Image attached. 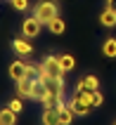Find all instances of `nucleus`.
Segmentation results:
<instances>
[{"instance_id":"9b49d317","label":"nucleus","mask_w":116,"mask_h":125,"mask_svg":"<svg viewBox=\"0 0 116 125\" xmlns=\"http://www.w3.org/2000/svg\"><path fill=\"white\" fill-rule=\"evenodd\" d=\"M100 24H102L104 28H116V12L104 7L102 12H100Z\"/></svg>"},{"instance_id":"2eb2a0df","label":"nucleus","mask_w":116,"mask_h":125,"mask_svg":"<svg viewBox=\"0 0 116 125\" xmlns=\"http://www.w3.org/2000/svg\"><path fill=\"white\" fill-rule=\"evenodd\" d=\"M59 64H62V69H64V71H74L76 69L74 54H59Z\"/></svg>"},{"instance_id":"f257e3e1","label":"nucleus","mask_w":116,"mask_h":125,"mask_svg":"<svg viewBox=\"0 0 116 125\" xmlns=\"http://www.w3.org/2000/svg\"><path fill=\"white\" fill-rule=\"evenodd\" d=\"M95 92V90H92ZM92 92L88 90H74L71 94V109L76 111V116H90L92 109H95V99H92Z\"/></svg>"},{"instance_id":"20e7f679","label":"nucleus","mask_w":116,"mask_h":125,"mask_svg":"<svg viewBox=\"0 0 116 125\" xmlns=\"http://www.w3.org/2000/svg\"><path fill=\"white\" fill-rule=\"evenodd\" d=\"M40 31H43V24L36 19L33 14L21 21V33L26 35V38H36V35H40Z\"/></svg>"},{"instance_id":"f8f14e48","label":"nucleus","mask_w":116,"mask_h":125,"mask_svg":"<svg viewBox=\"0 0 116 125\" xmlns=\"http://www.w3.org/2000/svg\"><path fill=\"white\" fill-rule=\"evenodd\" d=\"M64 28H66V24H64V19H62L59 14H57L55 19L48 24V31H50L52 35H62V33H64Z\"/></svg>"},{"instance_id":"6e6552de","label":"nucleus","mask_w":116,"mask_h":125,"mask_svg":"<svg viewBox=\"0 0 116 125\" xmlns=\"http://www.w3.org/2000/svg\"><path fill=\"white\" fill-rule=\"evenodd\" d=\"M57 113H59V123H62V125H71V123H74V116H76V111L71 109V104L62 102V104L57 106Z\"/></svg>"},{"instance_id":"ddd939ff","label":"nucleus","mask_w":116,"mask_h":125,"mask_svg":"<svg viewBox=\"0 0 116 125\" xmlns=\"http://www.w3.org/2000/svg\"><path fill=\"white\" fill-rule=\"evenodd\" d=\"M102 54L107 59H116V38H107L102 42Z\"/></svg>"},{"instance_id":"9d476101","label":"nucleus","mask_w":116,"mask_h":125,"mask_svg":"<svg viewBox=\"0 0 116 125\" xmlns=\"http://www.w3.org/2000/svg\"><path fill=\"white\" fill-rule=\"evenodd\" d=\"M97 87H100V78L92 76V73L83 76L81 80L76 83V90H88V92H92V90H97Z\"/></svg>"},{"instance_id":"f3484780","label":"nucleus","mask_w":116,"mask_h":125,"mask_svg":"<svg viewBox=\"0 0 116 125\" xmlns=\"http://www.w3.org/2000/svg\"><path fill=\"white\" fill-rule=\"evenodd\" d=\"M10 5H12V10H17V12H26L28 10V0H10Z\"/></svg>"},{"instance_id":"7ed1b4c3","label":"nucleus","mask_w":116,"mask_h":125,"mask_svg":"<svg viewBox=\"0 0 116 125\" xmlns=\"http://www.w3.org/2000/svg\"><path fill=\"white\" fill-rule=\"evenodd\" d=\"M40 64H43V69L48 71V76H50V78L64 80V73H66V71L62 69V64H59V54H48Z\"/></svg>"},{"instance_id":"423d86ee","label":"nucleus","mask_w":116,"mask_h":125,"mask_svg":"<svg viewBox=\"0 0 116 125\" xmlns=\"http://www.w3.org/2000/svg\"><path fill=\"white\" fill-rule=\"evenodd\" d=\"M10 78H12L14 83H17V80H24V78H26V71H28V64L24 62V59H14L12 64H10Z\"/></svg>"},{"instance_id":"6ab92c4d","label":"nucleus","mask_w":116,"mask_h":125,"mask_svg":"<svg viewBox=\"0 0 116 125\" xmlns=\"http://www.w3.org/2000/svg\"><path fill=\"white\" fill-rule=\"evenodd\" d=\"M104 7H107V10H114V12H116V0H107V5H104Z\"/></svg>"},{"instance_id":"1a4fd4ad","label":"nucleus","mask_w":116,"mask_h":125,"mask_svg":"<svg viewBox=\"0 0 116 125\" xmlns=\"http://www.w3.org/2000/svg\"><path fill=\"white\" fill-rule=\"evenodd\" d=\"M40 125H62L59 123V113H57V106H48V109H43V113H40Z\"/></svg>"},{"instance_id":"0eeeda50","label":"nucleus","mask_w":116,"mask_h":125,"mask_svg":"<svg viewBox=\"0 0 116 125\" xmlns=\"http://www.w3.org/2000/svg\"><path fill=\"white\" fill-rule=\"evenodd\" d=\"M33 83L36 78H24V80H17V94H19L21 99H33Z\"/></svg>"},{"instance_id":"4468645a","label":"nucleus","mask_w":116,"mask_h":125,"mask_svg":"<svg viewBox=\"0 0 116 125\" xmlns=\"http://www.w3.org/2000/svg\"><path fill=\"white\" fill-rule=\"evenodd\" d=\"M0 123H2V125H14V123H17V113L5 106V109L0 111Z\"/></svg>"},{"instance_id":"412c9836","label":"nucleus","mask_w":116,"mask_h":125,"mask_svg":"<svg viewBox=\"0 0 116 125\" xmlns=\"http://www.w3.org/2000/svg\"><path fill=\"white\" fill-rule=\"evenodd\" d=\"M0 125H2V123H0Z\"/></svg>"},{"instance_id":"aec40b11","label":"nucleus","mask_w":116,"mask_h":125,"mask_svg":"<svg viewBox=\"0 0 116 125\" xmlns=\"http://www.w3.org/2000/svg\"><path fill=\"white\" fill-rule=\"evenodd\" d=\"M114 125H116V120H114Z\"/></svg>"},{"instance_id":"dca6fc26","label":"nucleus","mask_w":116,"mask_h":125,"mask_svg":"<svg viewBox=\"0 0 116 125\" xmlns=\"http://www.w3.org/2000/svg\"><path fill=\"white\" fill-rule=\"evenodd\" d=\"M7 109H12L14 113H21V109H24V104H21V97H14L7 102Z\"/></svg>"},{"instance_id":"f03ea898","label":"nucleus","mask_w":116,"mask_h":125,"mask_svg":"<svg viewBox=\"0 0 116 125\" xmlns=\"http://www.w3.org/2000/svg\"><path fill=\"white\" fill-rule=\"evenodd\" d=\"M57 12H59V7H57L55 0H38L33 5V17L40 21L43 26H48L50 21L57 17Z\"/></svg>"},{"instance_id":"39448f33","label":"nucleus","mask_w":116,"mask_h":125,"mask_svg":"<svg viewBox=\"0 0 116 125\" xmlns=\"http://www.w3.org/2000/svg\"><path fill=\"white\" fill-rule=\"evenodd\" d=\"M12 52L19 57H31L33 54V45H31V38H14L12 40Z\"/></svg>"},{"instance_id":"a211bd4d","label":"nucleus","mask_w":116,"mask_h":125,"mask_svg":"<svg viewBox=\"0 0 116 125\" xmlns=\"http://www.w3.org/2000/svg\"><path fill=\"white\" fill-rule=\"evenodd\" d=\"M92 99H95V109H100V106H102V102H104V97H102V92H100V90L92 92Z\"/></svg>"}]
</instances>
